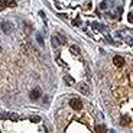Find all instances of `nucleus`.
Here are the masks:
<instances>
[{
  "label": "nucleus",
  "mask_w": 133,
  "mask_h": 133,
  "mask_svg": "<svg viewBox=\"0 0 133 133\" xmlns=\"http://www.w3.org/2000/svg\"><path fill=\"white\" fill-rule=\"evenodd\" d=\"M96 132L104 133V132H107V127L104 126V124H97V126H96Z\"/></svg>",
  "instance_id": "obj_9"
},
{
  "label": "nucleus",
  "mask_w": 133,
  "mask_h": 133,
  "mask_svg": "<svg viewBox=\"0 0 133 133\" xmlns=\"http://www.w3.org/2000/svg\"><path fill=\"white\" fill-rule=\"evenodd\" d=\"M0 119H7V114L6 113H4V114L2 113V114H0Z\"/></svg>",
  "instance_id": "obj_16"
},
{
  "label": "nucleus",
  "mask_w": 133,
  "mask_h": 133,
  "mask_svg": "<svg viewBox=\"0 0 133 133\" xmlns=\"http://www.w3.org/2000/svg\"><path fill=\"white\" fill-rule=\"evenodd\" d=\"M120 126H123V127H127L129 126L130 123H132V120H130V116H126V114H124V116H122L120 117Z\"/></svg>",
  "instance_id": "obj_4"
},
{
  "label": "nucleus",
  "mask_w": 133,
  "mask_h": 133,
  "mask_svg": "<svg viewBox=\"0 0 133 133\" xmlns=\"http://www.w3.org/2000/svg\"><path fill=\"white\" fill-rule=\"evenodd\" d=\"M64 80H65V83H66V84H70V85H74V80L71 78L70 75H65V77H64Z\"/></svg>",
  "instance_id": "obj_12"
},
{
  "label": "nucleus",
  "mask_w": 133,
  "mask_h": 133,
  "mask_svg": "<svg viewBox=\"0 0 133 133\" xmlns=\"http://www.w3.org/2000/svg\"><path fill=\"white\" fill-rule=\"evenodd\" d=\"M7 119H10V120H13V122H16V120L19 119V114H17V113H10V114H7Z\"/></svg>",
  "instance_id": "obj_10"
},
{
  "label": "nucleus",
  "mask_w": 133,
  "mask_h": 133,
  "mask_svg": "<svg viewBox=\"0 0 133 133\" xmlns=\"http://www.w3.org/2000/svg\"><path fill=\"white\" fill-rule=\"evenodd\" d=\"M13 23H12V22H9V20H3V22H2V23H0V30H2V32L3 33H12V30H13Z\"/></svg>",
  "instance_id": "obj_1"
},
{
  "label": "nucleus",
  "mask_w": 133,
  "mask_h": 133,
  "mask_svg": "<svg viewBox=\"0 0 133 133\" xmlns=\"http://www.w3.org/2000/svg\"><path fill=\"white\" fill-rule=\"evenodd\" d=\"M132 20H133V15L129 13V22H132Z\"/></svg>",
  "instance_id": "obj_17"
},
{
  "label": "nucleus",
  "mask_w": 133,
  "mask_h": 133,
  "mask_svg": "<svg viewBox=\"0 0 133 133\" xmlns=\"http://www.w3.org/2000/svg\"><path fill=\"white\" fill-rule=\"evenodd\" d=\"M4 3H6V6H9V7H15L16 6V0H4Z\"/></svg>",
  "instance_id": "obj_11"
},
{
  "label": "nucleus",
  "mask_w": 133,
  "mask_h": 133,
  "mask_svg": "<svg viewBox=\"0 0 133 133\" xmlns=\"http://www.w3.org/2000/svg\"><path fill=\"white\" fill-rule=\"evenodd\" d=\"M30 122H33V123H41V117L39 116H32L30 117Z\"/></svg>",
  "instance_id": "obj_13"
},
{
  "label": "nucleus",
  "mask_w": 133,
  "mask_h": 133,
  "mask_svg": "<svg viewBox=\"0 0 133 133\" xmlns=\"http://www.w3.org/2000/svg\"><path fill=\"white\" fill-rule=\"evenodd\" d=\"M29 97H30L32 101H36V100H39L41 97H42V90H41L39 87H35V88L29 93Z\"/></svg>",
  "instance_id": "obj_2"
},
{
  "label": "nucleus",
  "mask_w": 133,
  "mask_h": 133,
  "mask_svg": "<svg viewBox=\"0 0 133 133\" xmlns=\"http://www.w3.org/2000/svg\"><path fill=\"white\" fill-rule=\"evenodd\" d=\"M4 7H6V3L3 0H0V10H4Z\"/></svg>",
  "instance_id": "obj_15"
},
{
  "label": "nucleus",
  "mask_w": 133,
  "mask_h": 133,
  "mask_svg": "<svg viewBox=\"0 0 133 133\" xmlns=\"http://www.w3.org/2000/svg\"><path fill=\"white\" fill-rule=\"evenodd\" d=\"M113 64H114L116 66H119V68H120V66H123V65H124V58H123V57H120V55H116V57L113 58Z\"/></svg>",
  "instance_id": "obj_5"
},
{
  "label": "nucleus",
  "mask_w": 133,
  "mask_h": 133,
  "mask_svg": "<svg viewBox=\"0 0 133 133\" xmlns=\"http://www.w3.org/2000/svg\"><path fill=\"white\" fill-rule=\"evenodd\" d=\"M52 43H54V46H58L59 43H65V39H59L58 36H54L52 38Z\"/></svg>",
  "instance_id": "obj_7"
},
{
  "label": "nucleus",
  "mask_w": 133,
  "mask_h": 133,
  "mask_svg": "<svg viewBox=\"0 0 133 133\" xmlns=\"http://www.w3.org/2000/svg\"><path fill=\"white\" fill-rule=\"evenodd\" d=\"M71 54H74V55H80L81 54V51H80V48L77 46V45H72V46H71Z\"/></svg>",
  "instance_id": "obj_8"
},
{
  "label": "nucleus",
  "mask_w": 133,
  "mask_h": 133,
  "mask_svg": "<svg viewBox=\"0 0 133 133\" xmlns=\"http://www.w3.org/2000/svg\"><path fill=\"white\" fill-rule=\"evenodd\" d=\"M36 39H38V42L41 43V46H43V38H42L41 33H38V35H36Z\"/></svg>",
  "instance_id": "obj_14"
},
{
  "label": "nucleus",
  "mask_w": 133,
  "mask_h": 133,
  "mask_svg": "<svg viewBox=\"0 0 133 133\" xmlns=\"http://www.w3.org/2000/svg\"><path fill=\"white\" fill-rule=\"evenodd\" d=\"M70 106L72 107L74 110L80 111V110L83 109V101H81L80 98H71V100H70Z\"/></svg>",
  "instance_id": "obj_3"
},
{
  "label": "nucleus",
  "mask_w": 133,
  "mask_h": 133,
  "mask_svg": "<svg viewBox=\"0 0 133 133\" xmlns=\"http://www.w3.org/2000/svg\"><path fill=\"white\" fill-rule=\"evenodd\" d=\"M77 88H78V91H80V93H83V94H90L88 85H87V84H84V83L78 84V85H77Z\"/></svg>",
  "instance_id": "obj_6"
}]
</instances>
